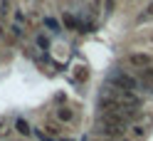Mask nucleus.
<instances>
[{
  "instance_id": "f8f14e48",
  "label": "nucleus",
  "mask_w": 153,
  "mask_h": 141,
  "mask_svg": "<svg viewBox=\"0 0 153 141\" xmlns=\"http://www.w3.org/2000/svg\"><path fill=\"white\" fill-rule=\"evenodd\" d=\"M141 77L146 79V82H153V67H146V69H141Z\"/></svg>"
},
{
  "instance_id": "7ed1b4c3",
  "label": "nucleus",
  "mask_w": 153,
  "mask_h": 141,
  "mask_svg": "<svg viewBox=\"0 0 153 141\" xmlns=\"http://www.w3.org/2000/svg\"><path fill=\"white\" fill-rule=\"evenodd\" d=\"M146 134H148V126H146V124H133V126H128V139H131V141H143Z\"/></svg>"
},
{
  "instance_id": "9d476101",
  "label": "nucleus",
  "mask_w": 153,
  "mask_h": 141,
  "mask_svg": "<svg viewBox=\"0 0 153 141\" xmlns=\"http://www.w3.org/2000/svg\"><path fill=\"white\" fill-rule=\"evenodd\" d=\"M10 124H7V121H0V139H7V136H10Z\"/></svg>"
},
{
  "instance_id": "dca6fc26",
  "label": "nucleus",
  "mask_w": 153,
  "mask_h": 141,
  "mask_svg": "<svg viewBox=\"0 0 153 141\" xmlns=\"http://www.w3.org/2000/svg\"><path fill=\"white\" fill-rule=\"evenodd\" d=\"M5 30H10V27H7L3 20H0V40H3V37H5Z\"/></svg>"
},
{
  "instance_id": "423d86ee",
  "label": "nucleus",
  "mask_w": 153,
  "mask_h": 141,
  "mask_svg": "<svg viewBox=\"0 0 153 141\" xmlns=\"http://www.w3.org/2000/svg\"><path fill=\"white\" fill-rule=\"evenodd\" d=\"M45 27H47V30H50V32H62V25H59V20H57V17H50V15H47L45 17Z\"/></svg>"
},
{
  "instance_id": "a211bd4d",
  "label": "nucleus",
  "mask_w": 153,
  "mask_h": 141,
  "mask_svg": "<svg viewBox=\"0 0 153 141\" xmlns=\"http://www.w3.org/2000/svg\"><path fill=\"white\" fill-rule=\"evenodd\" d=\"M119 141H131V139H128V136H123V139H119Z\"/></svg>"
},
{
  "instance_id": "0eeeda50",
  "label": "nucleus",
  "mask_w": 153,
  "mask_h": 141,
  "mask_svg": "<svg viewBox=\"0 0 153 141\" xmlns=\"http://www.w3.org/2000/svg\"><path fill=\"white\" fill-rule=\"evenodd\" d=\"M15 129H17V134H20V136H30L32 134V129H30V124H27V121L20 116V119H17L15 121Z\"/></svg>"
},
{
  "instance_id": "6e6552de",
  "label": "nucleus",
  "mask_w": 153,
  "mask_h": 141,
  "mask_svg": "<svg viewBox=\"0 0 153 141\" xmlns=\"http://www.w3.org/2000/svg\"><path fill=\"white\" fill-rule=\"evenodd\" d=\"M10 37H13V40H20V37H22V25L10 22Z\"/></svg>"
},
{
  "instance_id": "4468645a",
  "label": "nucleus",
  "mask_w": 153,
  "mask_h": 141,
  "mask_svg": "<svg viewBox=\"0 0 153 141\" xmlns=\"http://www.w3.org/2000/svg\"><path fill=\"white\" fill-rule=\"evenodd\" d=\"M13 22L22 25V22H25V13H22V10H15V20H13Z\"/></svg>"
},
{
  "instance_id": "20e7f679",
  "label": "nucleus",
  "mask_w": 153,
  "mask_h": 141,
  "mask_svg": "<svg viewBox=\"0 0 153 141\" xmlns=\"http://www.w3.org/2000/svg\"><path fill=\"white\" fill-rule=\"evenodd\" d=\"M54 116H57L59 124H69V121H74V109L72 107H59L54 111Z\"/></svg>"
},
{
  "instance_id": "9b49d317",
  "label": "nucleus",
  "mask_w": 153,
  "mask_h": 141,
  "mask_svg": "<svg viewBox=\"0 0 153 141\" xmlns=\"http://www.w3.org/2000/svg\"><path fill=\"white\" fill-rule=\"evenodd\" d=\"M10 13V0H0V17H5Z\"/></svg>"
},
{
  "instance_id": "39448f33",
  "label": "nucleus",
  "mask_w": 153,
  "mask_h": 141,
  "mask_svg": "<svg viewBox=\"0 0 153 141\" xmlns=\"http://www.w3.org/2000/svg\"><path fill=\"white\" fill-rule=\"evenodd\" d=\"M62 22H64V27H69V30H79V20H76V15H72V13H64Z\"/></svg>"
},
{
  "instance_id": "f3484780",
  "label": "nucleus",
  "mask_w": 153,
  "mask_h": 141,
  "mask_svg": "<svg viewBox=\"0 0 153 141\" xmlns=\"http://www.w3.org/2000/svg\"><path fill=\"white\" fill-rule=\"evenodd\" d=\"M143 40H146V42L153 47V32H146V35H143Z\"/></svg>"
},
{
  "instance_id": "1a4fd4ad",
  "label": "nucleus",
  "mask_w": 153,
  "mask_h": 141,
  "mask_svg": "<svg viewBox=\"0 0 153 141\" xmlns=\"http://www.w3.org/2000/svg\"><path fill=\"white\" fill-rule=\"evenodd\" d=\"M35 42H37V47H40V50H50V40H47V35H37L35 37Z\"/></svg>"
},
{
  "instance_id": "f257e3e1",
  "label": "nucleus",
  "mask_w": 153,
  "mask_h": 141,
  "mask_svg": "<svg viewBox=\"0 0 153 141\" xmlns=\"http://www.w3.org/2000/svg\"><path fill=\"white\" fill-rule=\"evenodd\" d=\"M97 131H99L104 139H123L126 126H119V124H111V121L99 119V121H97Z\"/></svg>"
},
{
  "instance_id": "f03ea898",
  "label": "nucleus",
  "mask_w": 153,
  "mask_h": 141,
  "mask_svg": "<svg viewBox=\"0 0 153 141\" xmlns=\"http://www.w3.org/2000/svg\"><path fill=\"white\" fill-rule=\"evenodd\" d=\"M128 64L136 69H146V67H153V54L148 52H131L128 54Z\"/></svg>"
},
{
  "instance_id": "ddd939ff",
  "label": "nucleus",
  "mask_w": 153,
  "mask_h": 141,
  "mask_svg": "<svg viewBox=\"0 0 153 141\" xmlns=\"http://www.w3.org/2000/svg\"><path fill=\"white\" fill-rule=\"evenodd\" d=\"M114 7H116V0H104V10L106 13H114Z\"/></svg>"
},
{
  "instance_id": "2eb2a0df",
  "label": "nucleus",
  "mask_w": 153,
  "mask_h": 141,
  "mask_svg": "<svg viewBox=\"0 0 153 141\" xmlns=\"http://www.w3.org/2000/svg\"><path fill=\"white\" fill-rule=\"evenodd\" d=\"M76 79H79V82L87 79V69H84V67H76Z\"/></svg>"
},
{
  "instance_id": "6ab92c4d",
  "label": "nucleus",
  "mask_w": 153,
  "mask_h": 141,
  "mask_svg": "<svg viewBox=\"0 0 153 141\" xmlns=\"http://www.w3.org/2000/svg\"><path fill=\"white\" fill-rule=\"evenodd\" d=\"M101 141H119V139H101Z\"/></svg>"
},
{
  "instance_id": "aec40b11",
  "label": "nucleus",
  "mask_w": 153,
  "mask_h": 141,
  "mask_svg": "<svg viewBox=\"0 0 153 141\" xmlns=\"http://www.w3.org/2000/svg\"><path fill=\"white\" fill-rule=\"evenodd\" d=\"M126 3H133V0H126Z\"/></svg>"
}]
</instances>
